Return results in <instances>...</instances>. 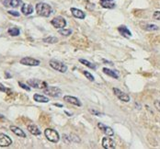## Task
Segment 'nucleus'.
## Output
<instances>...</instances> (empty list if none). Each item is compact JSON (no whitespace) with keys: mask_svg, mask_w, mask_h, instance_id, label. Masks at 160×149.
<instances>
[{"mask_svg":"<svg viewBox=\"0 0 160 149\" xmlns=\"http://www.w3.org/2000/svg\"><path fill=\"white\" fill-rule=\"evenodd\" d=\"M89 111L91 113H93V114H96L97 116H100V115H102V113H100V112H98V111H97V110H89Z\"/></svg>","mask_w":160,"mask_h":149,"instance_id":"nucleus-33","label":"nucleus"},{"mask_svg":"<svg viewBox=\"0 0 160 149\" xmlns=\"http://www.w3.org/2000/svg\"><path fill=\"white\" fill-rule=\"evenodd\" d=\"M0 92H6V93L10 94V93H11V91H10L9 88H6V86H4L3 84H1V83H0Z\"/></svg>","mask_w":160,"mask_h":149,"instance_id":"nucleus-28","label":"nucleus"},{"mask_svg":"<svg viewBox=\"0 0 160 149\" xmlns=\"http://www.w3.org/2000/svg\"><path fill=\"white\" fill-rule=\"evenodd\" d=\"M43 93L45 95H48V96L52 97V98H58L62 94V90L57 86H47L46 88L43 89Z\"/></svg>","mask_w":160,"mask_h":149,"instance_id":"nucleus-5","label":"nucleus"},{"mask_svg":"<svg viewBox=\"0 0 160 149\" xmlns=\"http://www.w3.org/2000/svg\"><path fill=\"white\" fill-rule=\"evenodd\" d=\"M113 92L115 94V96L120 99V100L123 102H129L130 101V96L128 94H126L123 91H121V89H119L117 88H113Z\"/></svg>","mask_w":160,"mask_h":149,"instance_id":"nucleus-8","label":"nucleus"},{"mask_svg":"<svg viewBox=\"0 0 160 149\" xmlns=\"http://www.w3.org/2000/svg\"><path fill=\"white\" fill-rule=\"evenodd\" d=\"M2 4L5 7H18L22 4V0H2Z\"/></svg>","mask_w":160,"mask_h":149,"instance_id":"nucleus-11","label":"nucleus"},{"mask_svg":"<svg viewBox=\"0 0 160 149\" xmlns=\"http://www.w3.org/2000/svg\"><path fill=\"white\" fill-rule=\"evenodd\" d=\"M33 10H34V8L31 4H23L21 7V12L25 16H29V15L32 14Z\"/></svg>","mask_w":160,"mask_h":149,"instance_id":"nucleus-15","label":"nucleus"},{"mask_svg":"<svg viewBox=\"0 0 160 149\" xmlns=\"http://www.w3.org/2000/svg\"><path fill=\"white\" fill-rule=\"evenodd\" d=\"M102 70H103V73L104 74H108V76H112V78H115V79H118V78H119L118 73L115 72V71H113V70H110V69L107 68V67H104Z\"/></svg>","mask_w":160,"mask_h":149,"instance_id":"nucleus-22","label":"nucleus"},{"mask_svg":"<svg viewBox=\"0 0 160 149\" xmlns=\"http://www.w3.org/2000/svg\"><path fill=\"white\" fill-rule=\"evenodd\" d=\"M58 32H59V34L63 35V36H70L73 31H72V30H70V29L63 28V29H59Z\"/></svg>","mask_w":160,"mask_h":149,"instance_id":"nucleus-25","label":"nucleus"},{"mask_svg":"<svg viewBox=\"0 0 160 149\" xmlns=\"http://www.w3.org/2000/svg\"><path fill=\"white\" fill-rule=\"evenodd\" d=\"M7 32H9V34L10 36H18V35H19L20 31H19V29L17 28V27H12V28L9 29Z\"/></svg>","mask_w":160,"mask_h":149,"instance_id":"nucleus-24","label":"nucleus"},{"mask_svg":"<svg viewBox=\"0 0 160 149\" xmlns=\"http://www.w3.org/2000/svg\"><path fill=\"white\" fill-rule=\"evenodd\" d=\"M27 128H28L29 132L33 135H40V134H42V132H40V130L39 129V127L35 125V124H29Z\"/></svg>","mask_w":160,"mask_h":149,"instance_id":"nucleus-17","label":"nucleus"},{"mask_svg":"<svg viewBox=\"0 0 160 149\" xmlns=\"http://www.w3.org/2000/svg\"><path fill=\"white\" fill-rule=\"evenodd\" d=\"M19 86H20V88H22L23 89H25V90H27V91H30V90H31L30 86H27V85H25V84H23V83H21V82L19 83Z\"/></svg>","mask_w":160,"mask_h":149,"instance_id":"nucleus-29","label":"nucleus"},{"mask_svg":"<svg viewBox=\"0 0 160 149\" xmlns=\"http://www.w3.org/2000/svg\"><path fill=\"white\" fill-rule=\"evenodd\" d=\"M142 28L145 31H158V27L155 24H150V23H145V24H141Z\"/></svg>","mask_w":160,"mask_h":149,"instance_id":"nucleus-20","label":"nucleus"},{"mask_svg":"<svg viewBox=\"0 0 160 149\" xmlns=\"http://www.w3.org/2000/svg\"><path fill=\"white\" fill-rule=\"evenodd\" d=\"M79 62H80V63H81L82 65L88 66V67L91 68V69H93V70H96V69H97V66H96L95 65L92 64V63H90L89 61L86 60V59H79Z\"/></svg>","mask_w":160,"mask_h":149,"instance_id":"nucleus-23","label":"nucleus"},{"mask_svg":"<svg viewBox=\"0 0 160 149\" xmlns=\"http://www.w3.org/2000/svg\"><path fill=\"white\" fill-rule=\"evenodd\" d=\"M54 106H58V107H61V108L63 107V105H61V104H56V103H54Z\"/></svg>","mask_w":160,"mask_h":149,"instance_id":"nucleus-34","label":"nucleus"},{"mask_svg":"<svg viewBox=\"0 0 160 149\" xmlns=\"http://www.w3.org/2000/svg\"><path fill=\"white\" fill-rule=\"evenodd\" d=\"M64 100L66 101L67 103H70V104H73V105L77 106V107L82 106V103H81V101L79 100V99L77 98H76V97H73V96H64Z\"/></svg>","mask_w":160,"mask_h":149,"instance_id":"nucleus-13","label":"nucleus"},{"mask_svg":"<svg viewBox=\"0 0 160 149\" xmlns=\"http://www.w3.org/2000/svg\"><path fill=\"white\" fill-rule=\"evenodd\" d=\"M51 24L56 29H63V28H64L65 26H66L67 22H66V20H65V19L64 18V17L58 16V17H55L54 19H52Z\"/></svg>","mask_w":160,"mask_h":149,"instance_id":"nucleus-6","label":"nucleus"},{"mask_svg":"<svg viewBox=\"0 0 160 149\" xmlns=\"http://www.w3.org/2000/svg\"><path fill=\"white\" fill-rule=\"evenodd\" d=\"M113 1L114 0H100V5L104 8L112 9V8L115 7V3H114Z\"/></svg>","mask_w":160,"mask_h":149,"instance_id":"nucleus-16","label":"nucleus"},{"mask_svg":"<svg viewBox=\"0 0 160 149\" xmlns=\"http://www.w3.org/2000/svg\"><path fill=\"white\" fill-rule=\"evenodd\" d=\"M33 99L37 102H42V103L49 102V98L47 97L42 96V95H40V94H35L33 96Z\"/></svg>","mask_w":160,"mask_h":149,"instance_id":"nucleus-21","label":"nucleus"},{"mask_svg":"<svg viewBox=\"0 0 160 149\" xmlns=\"http://www.w3.org/2000/svg\"><path fill=\"white\" fill-rule=\"evenodd\" d=\"M83 74H85L86 78H88V79L89 81H91V82L95 81V78H94L93 74H91L89 72H88V71H83Z\"/></svg>","mask_w":160,"mask_h":149,"instance_id":"nucleus-27","label":"nucleus"},{"mask_svg":"<svg viewBox=\"0 0 160 149\" xmlns=\"http://www.w3.org/2000/svg\"><path fill=\"white\" fill-rule=\"evenodd\" d=\"M155 107L157 108V110L160 112V100H155Z\"/></svg>","mask_w":160,"mask_h":149,"instance_id":"nucleus-32","label":"nucleus"},{"mask_svg":"<svg viewBox=\"0 0 160 149\" xmlns=\"http://www.w3.org/2000/svg\"><path fill=\"white\" fill-rule=\"evenodd\" d=\"M98 127L100 128V129L106 135H108V136H113L114 135V131L112 130V128L107 126V125H105V124L101 123V122L98 123Z\"/></svg>","mask_w":160,"mask_h":149,"instance_id":"nucleus-12","label":"nucleus"},{"mask_svg":"<svg viewBox=\"0 0 160 149\" xmlns=\"http://www.w3.org/2000/svg\"><path fill=\"white\" fill-rule=\"evenodd\" d=\"M12 144V139L5 134H0V146L7 147Z\"/></svg>","mask_w":160,"mask_h":149,"instance_id":"nucleus-10","label":"nucleus"},{"mask_svg":"<svg viewBox=\"0 0 160 149\" xmlns=\"http://www.w3.org/2000/svg\"><path fill=\"white\" fill-rule=\"evenodd\" d=\"M71 13L72 15L75 17L76 19H84L86 18V14L84 13L83 11L81 9H78V8H76V7H71Z\"/></svg>","mask_w":160,"mask_h":149,"instance_id":"nucleus-14","label":"nucleus"},{"mask_svg":"<svg viewBox=\"0 0 160 149\" xmlns=\"http://www.w3.org/2000/svg\"><path fill=\"white\" fill-rule=\"evenodd\" d=\"M20 64L29 66H38L40 65V61L31 57H24L20 60Z\"/></svg>","mask_w":160,"mask_h":149,"instance_id":"nucleus-9","label":"nucleus"},{"mask_svg":"<svg viewBox=\"0 0 160 149\" xmlns=\"http://www.w3.org/2000/svg\"><path fill=\"white\" fill-rule=\"evenodd\" d=\"M44 135L52 143H58L60 140V135L58 132L52 129V128H47L44 131Z\"/></svg>","mask_w":160,"mask_h":149,"instance_id":"nucleus-2","label":"nucleus"},{"mask_svg":"<svg viewBox=\"0 0 160 149\" xmlns=\"http://www.w3.org/2000/svg\"><path fill=\"white\" fill-rule=\"evenodd\" d=\"M10 130L13 132L16 135L19 136V137H22V138H25L26 137V134H25V132H24L21 129H20V128H19L17 126H14V125L10 126Z\"/></svg>","mask_w":160,"mask_h":149,"instance_id":"nucleus-19","label":"nucleus"},{"mask_svg":"<svg viewBox=\"0 0 160 149\" xmlns=\"http://www.w3.org/2000/svg\"><path fill=\"white\" fill-rule=\"evenodd\" d=\"M118 31L121 33V34L122 36L126 37V38H129V37L132 36V33H131V31H129V29L127 28L126 26H120L118 28Z\"/></svg>","mask_w":160,"mask_h":149,"instance_id":"nucleus-18","label":"nucleus"},{"mask_svg":"<svg viewBox=\"0 0 160 149\" xmlns=\"http://www.w3.org/2000/svg\"><path fill=\"white\" fill-rule=\"evenodd\" d=\"M27 84L29 86H32L34 88H38V89H44L48 86V84L46 82L42 81L40 79H36V78H32V79H29L27 81Z\"/></svg>","mask_w":160,"mask_h":149,"instance_id":"nucleus-4","label":"nucleus"},{"mask_svg":"<svg viewBox=\"0 0 160 149\" xmlns=\"http://www.w3.org/2000/svg\"><path fill=\"white\" fill-rule=\"evenodd\" d=\"M153 18L157 20H160V11H155L153 14Z\"/></svg>","mask_w":160,"mask_h":149,"instance_id":"nucleus-30","label":"nucleus"},{"mask_svg":"<svg viewBox=\"0 0 160 149\" xmlns=\"http://www.w3.org/2000/svg\"><path fill=\"white\" fill-rule=\"evenodd\" d=\"M35 9L37 14L39 16L45 17V18H48L50 17L51 14L52 13V7L47 3H43V2H40L36 5Z\"/></svg>","mask_w":160,"mask_h":149,"instance_id":"nucleus-1","label":"nucleus"},{"mask_svg":"<svg viewBox=\"0 0 160 149\" xmlns=\"http://www.w3.org/2000/svg\"><path fill=\"white\" fill-rule=\"evenodd\" d=\"M101 144L103 148L105 149H114L116 147V143L112 138H110V136L107 135L106 137H103L101 141Z\"/></svg>","mask_w":160,"mask_h":149,"instance_id":"nucleus-7","label":"nucleus"},{"mask_svg":"<svg viewBox=\"0 0 160 149\" xmlns=\"http://www.w3.org/2000/svg\"><path fill=\"white\" fill-rule=\"evenodd\" d=\"M9 12V14L12 15V16H14V17H19V13L18 11H15V10H9L7 11Z\"/></svg>","mask_w":160,"mask_h":149,"instance_id":"nucleus-31","label":"nucleus"},{"mask_svg":"<svg viewBox=\"0 0 160 149\" xmlns=\"http://www.w3.org/2000/svg\"><path fill=\"white\" fill-rule=\"evenodd\" d=\"M42 41L45 43H56L57 41H58V39H57L56 37L50 36V37H47V38H44Z\"/></svg>","mask_w":160,"mask_h":149,"instance_id":"nucleus-26","label":"nucleus"},{"mask_svg":"<svg viewBox=\"0 0 160 149\" xmlns=\"http://www.w3.org/2000/svg\"><path fill=\"white\" fill-rule=\"evenodd\" d=\"M49 65H50V66L52 69H54L60 73H65L67 71V65L64 64L63 62H60L58 60H54V59L50 60Z\"/></svg>","mask_w":160,"mask_h":149,"instance_id":"nucleus-3","label":"nucleus"}]
</instances>
